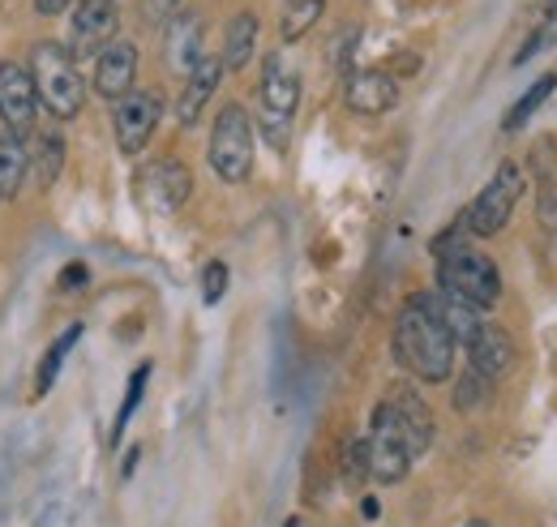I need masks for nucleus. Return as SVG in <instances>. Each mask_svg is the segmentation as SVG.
Wrapping results in <instances>:
<instances>
[{"instance_id":"1","label":"nucleus","mask_w":557,"mask_h":527,"mask_svg":"<svg viewBox=\"0 0 557 527\" xmlns=\"http://www.w3.org/2000/svg\"><path fill=\"white\" fill-rule=\"evenodd\" d=\"M395 356L420 382H446L455 369V339L433 314H424L417 301H408L395 322Z\"/></svg>"},{"instance_id":"2","label":"nucleus","mask_w":557,"mask_h":527,"mask_svg":"<svg viewBox=\"0 0 557 527\" xmlns=\"http://www.w3.org/2000/svg\"><path fill=\"white\" fill-rule=\"evenodd\" d=\"M437 258V283L446 296L472 305V309H493L502 301V274L485 254H476L472 245H455L433 254Z\"/></svg>"},{"instance_id":"3","label":"nucleus","mask_w":557,"mask_h":527,"mask_svg":"<svg viewBox=\"0 0 557 527\" xmlns=\"http://www.w3.org/2000/svg\"><path fill=\"white\" fill-rule=\"evenodd\" d=\"M30 77H35V90H39V103L61 117L73 121L86 103V86H82V73L73 65V52L61 44H35L30 52Z\"/></svg>"},{"instance_id":"4","label":"nucleus","mask_w":557,"mask_h":527,"mask_svg":"<svg viewBox=\"0 0 557 527\" xmlns=\"http://www.w3.org/2000/svg\"><path fill=\"white\" fill-rule=\"evenodd\" d=\"M210 168L227 185H240L253 172V125H249V112L240 103H227L214 117V130H210Z\"/></svg>"},{"instance_id":"5","label":"nucleus","mask_w":557,"mask_h":527,"mask_svg":"<svg viewBox=\"0 0 557 527\" xmlns=\"http://www.w3.org/2000/svg\"><path fill=\"white\" fill-rule=\"evenodd\" d=\"M364 455H369V476L382 480V485H395V480H404L412 471L417 451H412V442H408V433H404V425H399V416H395V407L386 399L373 412V425H369V438H364Z\"/></svg>"},{"instance_id":"6","label":"nucleus","mask_w":557,"mask_h":527,"mask_svg":"<svg viewBox=\"0 0 557 527\" xmlns=\"http://www.w3.org/2000/svg\"><path fill=\"white\" fill-rule=\"evenodd\" d=\"M519 198H523V172H519V163H502V168L493 172V181L481 189V198L472 201L468 215H463L468 232H476V236H497V232L510 223Z\"/></svg>"},{"instance_id":"7","label":"nucleus","mask_w":557,"mask_h":527,"mask_svg":"<svg viewBox=\"0 0 557 527\" xmlns=\"http://www.w3.org/2000/svg\"><path fill=\"white\" fill-rule=\"evenodd\" d=\"M258 103H262V133L275 146H287V130H292V117H296V103H300V77H296V69H287L283 57L267 61Z\"/></svg>"},{"instance_id":"8","label":"nucleus","mask_w":557,"mask_h":527,"mask_svg":"<svg viewBox=\"0 0 557 527\" xmlns=\"http://www.w3.org/2000/svg\"><path fill=\"white\" fill-rule=\"evenodd\" d=\"M159 117H163V99H159L154 90H129L125 99H116V112H112L116 146H121L125 155L146 150L150 133L159 130Z\"/></svg>"},{"instance_id":"9","label":"nucleus","mask_w":557,"mask_h":527,"mask_svg":"<svg viewBox=\"0 0 557 527\" xmlns=\"http://www.w3.org/2000/svg\"><path fill=\"white\" fill-rule=\"evenodd\" d=\"M35 112H39V90L30 69L4 61L0 65V121L13 130V137L35 130Z\"/></svg>"},{"instance_id":"10","label":"nucleus","mask_w":557,"mask_h":527,"mask_svg":"<svg viewBox=\"0 0 557 527\" xmlns=\"http://www.w3.org/2000/svg\"><path fill=\"white\" fill-rule=\"evenodd\" d=\"M138 185H141V201H146L150 210H163V215H172L176 206H185V198L194 194V176H189V168L176 163V159L150 163L138 176Z\"/></svg>"},{"instance_id":"11","label":"nucleus","mask_w":557,"mask_h":527,"mask_svg":"<svg viewBox=\"0 0 557 527\" xmlns=\"http://www.w3.org/2000/svg\"><path fill=\"white\" fill-rule=\"evenodd\" d=\"M348 108L356 117H382L399 103V82L386 69H360L348 77Z\"/></svg>"},{"instance_id":"12","label":"nucleus","mask_w":557,"mask_h":527,"mask_svg":"<svg viewBox=\"0 0 557 527\" xmlns=\"http://www.w3.org/2000/svg\"><path fill=\"white\" fill-rule=\"evenodd\" d=\"M134 77H138V48L134 44L116 39V44H108L99 52V61H95V90L103 99H125L134 90Z\"/></svg>"},{"instance_id":"13","label":"nucleus","mask_w":557,"mask_h":527,"mask_svg":"<svg viewBox=\"0 0 557 527\" xmlns=\"http://www.w3.org/2000/svg\"><path fill=\"white\" fill-rule=\"evenodd\" d=\"M116 30V0H82L73 13V52L90 57L103 52Z\"/></svg>"},{"instance_id":"14","label":"nucleus","mask_w":557,"mask_h":527,"mask_svg":"<svg viewBox=\"0 0 557 527\" xmlns=\"http://www.w3.org/2000/svg\"><path fill=\"white\" fill-rule=\"evenodd\" d=\"M412 301H417L424 314H433V318L446 327V334H450L455 343H463V347H472V339L485 327L472 305H463V301H455V296H446V292H420Z\"/></svg>"},{"instance_id":"15","label":"nucleus","mask_w":557,"mask_h":527,"mask_svg":"<svg viewBox=\"0 0 557 527\" xmlns=\"http://www.w3.org/2000/svg\"><path fill=\"white\" fill-rule=\"evenodd\" d=\"M219 77H223V61L219 57H202L198 69L185 77V90H181V103H176V121L185 130L198 125V117H202V108L210 103V95L219 90Z\"/></svg>"},{"instance_id":"16","label":"nucleus","mask_w":557,"mask_h":527,"mask_svg":"<svg viewBox=\"0 0 557 527\" xmlns=\"http://www.w3.org/2000/svg\"><path fill=\"white\" fill-rule=\"evenodd\" d=\"M468 356H472V369H476V373H485L488 382H497V378L510 373V365H515V339H510L502 327L485 322L481 334L472 339Z\"/></svg>"},{"instance_id":"17","label":"nucleus","mask_w":557,"mask_h":527,"mask_svg":"<svg viewBox=\"0 0 557 527\" xmlns=\"http://www.w3.org/2000/svg\"><path fill=\"white\" fill-rule=\"evenodd\" d=\"M386 403L395 407V416H399V425H404V433H408V442H412V451H429V442H433V412L424 407V399L412 391V387H395Z\"/></svg>"},{"instance_id":"18","label":"nucleus","mask_w":557,"mask_h":527,"mask_svg":"<svg viewBox=\"0 0 557 527\" xmlns=\"http://www.w3.org/2000/svg\"><path fill=\"white\" fill-rule=\"evenodd\" d=\"M168 57H172V65L185 69V73L198 69V61H202V17L198 13L172 17V26H168Z\"/></svg>"},{"instance_id":"19","label":"nucleus","mask_w":557,"mask_h":527,"mask_svg":"<svg viewBox=\"0 0 557 527\" xmlns=\"http://www.w3.org/2000/svg\"><path fill=\"white\" fill-rule=\"evenodd\" d=\"M253 44H258V17L253 13H236L227 22V35H223V69H245L253 57Z\"/></svg>"},{"instance_id":"20","label":"nucleus","mask_w":557,"mask_h":527,"mask_svg":"<svg viewBox=\"0 0 557 527\" xmlns=\"http://www.w3.org/2000/svg\"><path fill=\"white\" fill-rule=\"evenodd\" d=\"M554 90H557V73H545L541 82H532V86L523 90V99H519V103L506 112L502 130L519 133L523 125H528V121H532V117H536V112H541V108H545V103H549V95H554Z\"/></svg>"},{"instance_id":"21","label":"nucleus","mask_w":557,"mask_h":527,"mask_svg":"<svg viewBox=\"0 0 557 527\" xmlns=\"http://www.w3.org/2000/svg\"><path fill=\"white\" fill-rule=\"evenodd\" d=\"M322 13H326V0H287L283 4V17H278V35L287 44H296V39H305L318 26Z\"/></svg>"},{"instance_id":"22","label":"nucleus","mask_w":557,"mask_h":527,"mask_svg":"<svg viewBox=\"0 0 557 527\" xmlns=\"http://www.w3.org/2000/svg\"><path fill=\"white\" fill-rule=\"evenodd\" d=\"M26 168H30L26 146H22L13 133H4V137H0V194H4V198L17 194V185L26 181Z\"/></svg>"},{"instance_id":"23","label":"nucleus","mask_w":557,"mask_h":527,"mask_svg":"<svg viewBox=\"0 0 557 527\" xmlns=\"http://www.w3.org/2000/svg\"><path fill=\"white\" fill-rule=\"evenodd\" d=\"M82 339V327H70L52 347H48V356H44V365H39V373H35V395H48L52 391V382H57V373H61V365H65V356H70V347Z\"/></svg>"},{"instance_id":"24","label":"nucleus","mask_w":557,"mask_h":527,"mask_svg":"<svg viewBox=\"0 0 557 527\" xmlns=\"http://www.w3.org/2000/svg\"><path fill=\"white\" fill-rule=\"evenodd\" d=\"M26 155L35 159L39 181H44V185H52V181H57V172H61V159H65V142H61L57 133H39V137H35V150H26Z\"/></svg>"},{"instance_id":"25","label":"nucleus","mask_w":557,"mask_h":527,"mask_svg":"<svg viewBox=\"0 0 557 527\" xmlns=\"http://www.w3.org/2000/svg\"><path fill=\"white\" fill-rule=\"evenodd\" d=\"M557 44V0L549 4V13H541V26L528 35V44L515 52V65H528V61H536L541 52H549Z\"/></svg>"},{"instance_id":"26","label":"nucleus","mask_w":557,"mask_h":527,"mask_svg":"<svg viewBox=\"0 0 557 527\" xmlns=\"http://www.w3.org/2000/svg\"><path fill=\"white\" fill-rule=\"evenodd\" d=\"M146 382H150V365H138V369H134V378H129V391H125V403H121V412H116V425H112V442H121V438H125V425H129V416L138 412V403H141V391H146Z\"/></svg>"},{"instance_id":"27","label":"nucleus","mask_w":557,"mask_h":527,"mask_svg":"<svg viewBox=\"0 0 557 527\" xmlns=\"http://www.w3.org/2000/svg\"><path fill=\"white\" fill-rule=\"evenodd\" d=\"M488 387H493V382H488L485 373L468 369V373L459 378V391H455V407H459V412H472V407H481V403L488 399Z\"/></svg>"},{"instance_id":"28","label":"nucleus","mask_w":557,"mask_h":527,"mask_svg":"<svg viewBox=\"0 0 557 527\" xmlns=\"http://www.w3.org/2000/svg\"><path fill=\"white\" fill-rule=\"evenodd\" d=\"M223 292H227V266L210 262L207 270H202V296H207V305L223 301Z\"/></svg>"},{"instance_id":"29","label":"nucleus","mask_w":557,"mask_h":527,"mask_svg":"<svg viewBox=\"0 0 557 527\" xmlns=\"http://www.w3.org/2000/svg\"><path fill=\"white\" fill-rule=\"evenodd\" d=\"M536 219H541L549 232H557V181H554V185H545V194H541V206H536Z\"/></svg>"},{"instance_id":"30","label":"nucleus","mask_w":557,"mask_h":527,"mask_svg":"<svg viewBox=\"0 0 557 527\" xmlns=\"http://www.w3.org/2000/svg\"><path fill=\"white\" fill-rule=\"evenodd\" d=\"M82 283H86V266H82V262L65 266V274H61V287H65V292H77Z\"/></svg>"},{"instance_id":"31","label":"nucleus","mask_w":557,"mask_h":527,"mask_svg":"<svg viewBox=\"0 0 557 527\" xmlns=\"http://www.w3.org/2000/svg\"><path fill=\"white\" fill-rule=\"evenodd\" d=\"M176 4H181V0H146V13H150L154 22H163V17L176 13Z\"/></svg>"},{"instance_id":"32","label":"nucleus","mask_w":557,"mask_h":527,"mask_svg":"<svg viewBox=\"0 0 557 527\" xmlns=\"http://www.w3.org/2000/svg\"><path fill=\"white\" fill-rule=\"evenodd\" d=\"M35 9H39L44 17H52V13H65V9H70V0H35Z\"/></svg>"}]
</instances>
